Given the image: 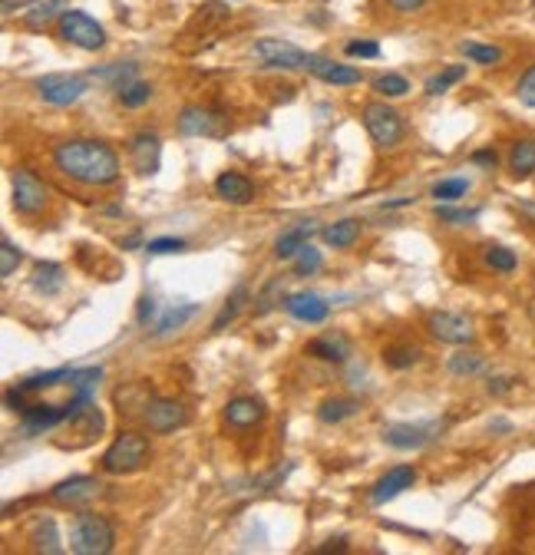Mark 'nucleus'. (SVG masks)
<instances>
[{
  "mask_svg": "<svg viewBox=\"0 0 535 555\" xmlns=\"http://www.w3.org/2000/svg\"><path fill=\"white\" fill-rule=\"evenodd\" d=\"M57 169L73 182L113 185L119 179V156L100 139H67L53 149Z\"/></svg>",
  "mask_w": 535,
  "mask_h": 555,
  "instance_id": "nucleus-1",
  "label": "nucleus"
},
{
  "mask_svg": "<svg viewBox=\"0 0 535 555\" xmlns=\"http://www.w3.org/2000/svg\"><path fill=\"white\" fill-rule=\"evenodd\" d=\"M116 545V529L113 522L96 516V512H80L70 526V552L76 555H106Z\"/></svg>",
  "mask_w": 535,
  "mask_h": 555,
  "instance_id": "nucleus-2",
  "label": "nucleus"
},
{
  "mask_svg": "<svg viewBox=\"0 0 535 555\" xmlns=\"http://www.w3.org/2000/svg\"><path fill=\"white\" fill-rule=\"evenodd\" d=\"M146 460H149V439L142 437V433L123 430V433L109 443V450L103 453V470L109 476H126V473L142 470Z\"/></svg>",
  "mask_w": 535,
  "mask_h": 555,
  "instance_id": "nucleus-3",
  "label": "nucleus"
},
{
  "mask_svg": "<svg viewBox=\"0 0 535 555\" xmlns=\"http://www.w3.org/2000/svg\"><path fill=\"white\" fill-rule=\"evenodd\" d=\"M106 420H103V410L93 404V400H80V397H73L70 404H67V433L76 437L70 443L73 450H80L86 443H93L100 433H103Z\"/></svg>",
  "mask_w": 535,
  "mask_h": 555,
  "instance_id": "nucleus-4",
  "label": "nucleus"
},
{
  "mask_svg": "<svg viewBox=\"0 0 535 555\" xmlns=\"http://www.w3.org/2000/svg\"><path fill=\"white\" fill-rule=\"evenodd\" d=\"M363 126H367L371 139L380 146V149H394L396 142L403 139V133H407V126H403V116L387 103H367L363 106Z\"/></svg>",
  "mask_w": 535,
  "mask_h": 555,
  "instance_id": "nucleus-5",
  "label": "nucleus"
},
{
  "mask_svg": "<svg viewBox=\"0 0 535 555\" xmlns=\"http://www.w3.org/2000/svg\"><path fill=\"white\" fill-rule=\"evenodd\" d=\"M57 30H60V40L80 46V50H103L106 46V30L90 17V13H83V11L60 13Z\"/></svg>",
  "mask_w": 535,
  "mask_h": 555,
  "instance_id": "nucleus-6",
  "label": "nucleus"
},
{
  "mask_svg": "<svg viewBox=\"0 0 535 555\" xmlns=\"http://www.w3.org/2000/svg\"><path fill=\"white\" fill-rule=\"evenodd\" d=\"M252 57H255L265 69H307L311 53L301 50V46L288 44V40L265 36V40H255V46H252Z\"/></svg>",
  "mask_w": 535,
  "mask_h": 555,
  "instance_id": "nucleus-7",
  "label": "nucleus"
},
{
  "mask_svg": "<svg viewBox=\"0 0 535 555\" xmlns=\"http://www.w3.org/2000/svg\"><path fill=\"white\" fill-rule=\"evenodd\" d=\"M90 90V80L80 76V73H47L36 80V92L40 100L50 106H73L80 103L83 96Z\"/></svg>",
  "mask_w": 535,
  "mask_h": 555,
  "instance_id": "nucleus-8",
  "label": "nucleus"
},
{
  "mask_svg": "<svg viewBox=\"0 0 535 555\" xmlns=\"http://www.w3.org/2000/svg\"><path fill=\"white\" fill-rule=\"evenodd\" d=\"M228 126L225 113H219L215 106H186L179 113V133L182 136H221Z\"/></svg>",
  "mask_w": 535,
  "mask_h": 555,
  "instance_id": "nucleus-9",
  "label": "nucleus"
},
{
  "mask_svg": "<svg viewBox=\"0 0 535 555\" xmlns=\"http://www.w3.org/2000/svg\"><path fill=\"white\" fill-rule=\"evenodd\" d=\"M443 427L446 423H390L384 430V439L394 450H423L430 439L440 437Z\"/></svg>",
  "mask_w": 535,
  "mask_h": 555,
  "instance_id": "nucleus-10",
  "label": "nucleus"
},
{
  "mask_svg": "<svg viewBox=\"0 0 535 555\" xmlns=\"http://www.w3.org/2000/svg\"><path fill=\"white\" fill-rule=\"evenodd\" d=\"M47 205V185L30 169H13V208L20 215H36Z\"/></svg>",
  "mask_w": 535,
  "mask_h": 555,
  "instance_id": "nucleus-11",
  "label": "nucleus"
},
{
  "mask_svg": "<svg viewBox=\"0 0 535 555\" xmlns=\"http://www.w3.org/2000/svg\"><path fill=\"white\" fill-rule=\"evenodd\" d=\"M146 423H149L152 433H175L179 427H186V406L179 400H169V397H149L146 400Z\"/></svg>",
  "mask_w": 535,
  "mask_h": 555,
  "instance_id": "nucleus-12",
  "label": "nucleus"
},
{
  "mask_svg": "<svg viewBox=\"0 0 535 555\" xmlns=\"http://www.w3.org/2000/svg\"><path fill=\"white\" fill-rule=\"evenodd\" d=\"M430 334L436 337V341H443V344H456L463 347L473 341V321L466 318V314H456V311H433L430 314Z\"/></svg>",
  "mask_w": 535,
  "mask_h": 555,
  "instance_id": "nucleus-13",
  "label": "nucleus"
},
{
  "mask_svg": "<svg viewBox=\"0 0 535 555\" xmlns=\"http://www.w3.org/2000/svg\"><path fill=\"white\" fill-rule=\"evenodd\" d=\"M100 493H103L100 479H93V476H73V479H63V483L53 486V489H50V499H53L57 506L80 509V506H86V503H93Z\"/></svg>",
  "mask_w": 535,
  "mask_h": 555,
  "instance_id": "nucleus-14",
  "label": "nucleus"
},
{
  "mask_svg": "<svg viewBox=\"0 0 535 555\" xmlns=\"http://www.w3.org/2000/svg\"><path fill=\"white\" fill-rule=\"evenodd\" d=\"M417 483V470L413 466H394V470H387L371 489V506H387L390 499H396L403 489H413Z\"/></svg>",
  "mask_w": 535,
  "mask_h": 555,
  "instance_id": "nucleus-15",
  "label": "nucleus"
},
{
  "mask_svg": "<svg viewBox=\"0 0 535 555\" xmlns=\"http://www.w3.org/2000/svg\"><path fill=\"white\" fill-rule=\"evenodd\" d=\"M307 73L317 76V80L331 83V86H354V83H361V69L357 67H347V63L321 57V53H311V60H307Z\"/></svg>",
  "mask_w": 535,
  "mask_h": 555,
  "instance_id": "nucleus-16",
  "label": "nucleus"
},
{
  "mask_svg": "<svg viewBox=\"0 0 535 555\" xmlns=\"http://www.w3.org/2000/svg\"><path fill=\"white\" fill-rule=\"evenodd\" d=\"M284 311L291 314L294 321L321 324V321H327L331 304H327L321 294H315V291H294V294H288V298H284Z\"/></svg>",
  "mask_w": 535,
  "mask_h": 555,
  "instance_id": "nucleus-17",
  "label": "nucleus"
},
{
  "mask_svg": "<svg viewBox=\"0 0 535 555\" xmlns=\"http://www.w3.org/2000/svg\"><path fill=\"white\" fill-rule=\"evenodd\" d=\"M129 156H132L136 173L156 175L159 165H163V142H159L156 133H140V136H132V142H129Z\"/></svg>",
  "mask_w": 535,
  "mask_h": 555,
  "instance_id": "nucleus-18",
  "label": "nucleus"
},
{
  "mask_svg": "<svg viewBox=\"0 0 535 555\" xmlns=\"http://www.w3.org/2000/svg\"><path fill=\"white\" fill-rule=\"evenodd\" d=\"M67 423V406L53 404H34L20 410V427L24 433H47V430Z\"/></svg>",
  "mask_w": 535,
  "mask_h": 555,
  "instance_id": "nucleus-19",
  "label": "nucleus"
},
{
  "mask_svg": "<svg viewBox=\"0 0 535 555\" xmlns=\"http://www.w3.org/2000/svg\"><path fill=\"white\" fill-rule=\"evenodd\" d=\"M215 196L228 205H248V202H255V185L242 173H221L215 179Z\"/></svg>",
  "mask_w": 535,
  "mask_h": 555,
  "instance_id": "nucleus-20",
  "label": "nucleus"
},
{
  "mask_svg": "<svg viewBox=\"0 0 535 555\" xmlns=\"http://www.w3.org/2000/svg\"><path fill=\"white\" fill-rule=\"evenodd\" d=\"M261 416H265V404L258 397H235L225 404V423L235 430L255 427V423H261Z\"/></svg>",
  "mask_w": 535,
  "mask_h": 555,
  "instance_id": "nucleus-21",
  "label": "nucleus"
},
{
  "mask_svg": "<svg viewBox=\"0 0 535 555\" xmlns=\"http://www.w3.org/2000/svg\"><path fill=\"white\" fill-rule=\"evenodd\" d=\"M307 354L317 360H327V364H347L350 341L344 334H338V331H331V334L315 337V341L307 344Z\"/></svg>",
  "mask_w": 535,
  "mask_h": 555,
  "instance_id": "nucleus-22",
  "label": "nucleus"
},
{
  "mask_svg": "<svg viewBox=\"0 0 535 555\" xmlns=\"http://www.w3.org/2000/svg\"><path fill=\"white\" fill-rule=\"evenodd\" d=\"M30 285H34V291H40L44 298H53V294H60L63 285H67V271H63L57 261H36L34 275H30Z\"/></svg>",
  "mask_w": 535,
  "mask_h": 555,
  "instance_id": "nucleus-23",
  "label": "nucleus"
},
{
  "mask_svg": "<svg viewBox=\"0 0 535 555\" xmlns=\"http://www.w3.org/2000/svg\"><path fill=\"white\" fill-rule=\"evenodd\" d=\"M315 231H317L315 221H298L294 229L281 231L278 235V242H275V254H278V258H294L304 245L311 242V235H315Z\"/></svg>",
  "mask_w": 535,
  "mask_h": 555,
  "instance_id": "nucleus-24",
  "label": "nucleus"
},
{
  "mask_svg": "<svg viewBox=\"0 0 535 555\" xmlns=\"http://www.w3.org/2000/svg\"><path fill=\"white\" fill-rule=\"evenodd\" d=\"M90 80L103 83L109 90H123L129 83L136 80V63H106V67H96L90 69Z\"/></svg>",
  "mask_w": 535,
  "mask_h": 555,
  "instance_id": "nucleus-25",
  "label": "nucleus"
},
{
  "mask_svg": "<svg viewBox=\"0 0 535 555\" xmlns=\"http://www.w3.org/2000/svg\"><path fill=\"white\" fill-rule=\"evenodd\" d=\"M30 543H34V552H47V555L63 552V545H60L57 522L50 519V516H44V519L34 522V529H30Z\"/></svg>",
  "mask_w": 535,
  "mask_h": 555,
  "instance_id": "nucleus-26",
  "label": "nucleus"
},
{
  "mask_svg": "<svg viewBox=\"0 0 535 555\" xmlns=\"http://www.w3.org/2000/svg\"><path fill=\"white\" fill-rule=\"evenodd\" d=\"M509 169L515 179H529L535 173V139H519L509 152Z\"/></svg>",
  "mask_w": 535,
  "mask_h": 555,
  "instance_id": "nucleus-27",
  "label": "nucleus"
},
{
  "mask_svg": "<svg viewBox=\"0 0 535 555\" xmlns=\"http://www.w3.org/2000/svg\"><path fill=\"white\" fill-rule=\"evenodd\" d=\"M198 314V304H179V308H169V311L156 321V327H152V334L156 337H165L172 334V331H179V327H186L192 318Z\"/></svg>",
  "mask_w": 535,
  "mask_h": 555,
  "instance_id": "nucleus-28",
  "label": "nucleus"
},
{
  "mask_svg": "<svg viewBox=\"0 0 535 555\" xmlns=\"http://www.w3.org/2000/svg\"><path fill=\"white\" fill-rule=\"evenodd\" d=\"M357 410H361V404L354 397H334V400H324V404L317 406V420L321 423H344Z\"/></svg>",
  "mask_w": 535,
  "mask_h": 555,
  "instance_id": "nucleus-29",
  "label": "nucleus"
},
{
  "mask_svg": "<svg viewBox=\"0 0 535 555\" xmlns=\"http://www.w3.org/2000/svg\"><path fill=\"white\" fill-rule=\"evenodd\" d=\"M321 235H324V242L334 245V248H350V245L361 238V221L340 219V221H334V225H327Z\"/></svg>",
  "mask_w": 535,
  "mask_h": 555,
  "instance_id": "nucleus-30",
  "label": "nucleus"
},
{
  "mask_svg": "<svg viewBox=\"0 0 535 555\" xmlns=\"http://www.w3.org/2000/svg\"><path fill=\"white\" fill-rule=\"evenodd\" d=\"M446 367H450L453 377H476L486 367V358L479 350H456L453 358L446 360Z\"/></svg>",
  "mask_w": 535,
  "mask_h": 555,
  "instance_id": "nucleus-31",
  "label": "nucleus"
},
{
  "mask_svg": "<svg viewBox=\"0 0 535 555\" xmlns=\"http://www.w3.org/2000/svg\"><path fill=\"white\" fill-rule=\"evenodd\" d=\"M248 301V285H238V288L232 291V298L221 304V311L215 314V321H212V334H219V331H225V324H232L235 318H238V311H242V304Z\"/></svg>",
  "mask_w": 535,
  "mask_h": 555,
  "instance_id": "nucleus-32",
  "label": "nucleus"
},
{
  "mask_svg": "<svg viewBox=\"0 0 535 555\" xmlns=\"http://www.w3.org/2000/svg\"><path fill=\"white\" fill-rule=\"evenodd\" d=\"M100 381H103V367H83V370H73L67 383L73 387V397H80V400H93L96 383Z\"/></svg>",
  "mask_w": 535,
  "mask_h": 555,
  "instance_id": "nucleus-33",
  "label": "nucleus"
},
{
  "mask_svg": "<svg viewBox=\"0 0 535 555\" xmlns=\"http://www.w3.org/2000/svg\"><path fill=\"white\" fill-rule=\"evenodd\" d=\"M70 7H67V0H47V4H34L30 11L24 13V23L30 27V30H40V27H47L57 13H67Z\"/></svg>",
  "mask_w": 535,
  "mask_h": 555,
  "instance_id": "nucleus-34",
  "label": "nucleus"
},
{
  "mask_svg": "<svg viewBox=\"0 0 535 555\" xmlns=\"http://www.w3.org/2000/svg\"><path fill=\"white\" fill-rule=\"evenodd\" d=\"M459 53H463L466 60H473V63H479V67H496L502 60V50L492 44H476V40H466V44H459Z\"/></svg>",
  "mask_w": 535,
  "mask_h": 555,
  "instance_id": "nucleus-35",
  "label": "nucleus"
},
{
  "mask_svg": "<svg viewBox=\"0 0 535 555\" xmlns=\"http://www.w3.org/2000/svg\"><path fill=\"white\" fill-rule=\"evenodd\" d=\"M73 367H57V370H47V374H34V377H27V381H20L17 387L27 393L34 390H44V387H57L60 381H70Z\"/></svg>",
  "mask_w": 535,
  "mask_h": 555,
  "instance_id": "nucleus-36",
  "label": "nucleus"
},
{
  "mask_svg": "<svg viewBox=\"0 0 535 555\" xmlns=\"http://www.w3.org/2000/svg\"><path fill=\"white\" fill-rule=\"evenodd\" d=\"M116 96L126 109H140V106H146L152 100V86L149 83H142V80H132L129 86H123Z\"/></svg>",
  "mask_w": 535,
  "mask_h": 555,
  "instance_id": "nucleus-37",
  "label": "nucleus"
},
{
  "mask_svg": "<svg viewBox=\"0 0 535 555\" xmlns=\"http://www.w3.org/2000/svg\"><path fill=\"white\" fill-rule=\"evenodd\" d=\"M463 76H466V67L453 63V67L440 69L436 76H430V80H427V92H430V96H440V92H446L450 86H456V83L463 80Z\"/></svg>",
  "mask_w": 535,
  "mask_h": 555,
  "instance_id": "nucleus-38",
  "label": "nucleus"
},
{
  "mask_svg": "<svg viewBox=\"0 0 535 555\" xmlns=\"http://www.w3.org/2000/svg\"><path fill=\"white\" fill-rule=\"evenodd\" d=\"M384 360H387V367L407 370V367H413V364L419 360V347H410V344H403V347H387V350H384Z\"/></svg>",
  "mask_w": 535,
  "mask_h": 555,
  "instance_id": "nucleus-39",
  "label": "nucleus"
},
{
  "mask_svg": "<svg viewBox=\"0 0 535 555\" xmlns=\"http://www.w3.org/2000/svg\"><path fill=\"white\" fill-rule=\"evenodd\" d=\"M469 192V179H440L433 185V198L440 202H459Z\"/></svg>",
  "mask_w": 535,
  "mask_h": 555,
  "instance_id": "nucleus-40",
  "label": "nucleus"
},
{
  "mask_svg": "<svg viewBox=\"0 0 535 555\" xmlns=\"http://www.w3.org/2000/svg\"><path fill=\"white\" fill-rule=\"evenodd\" d=\"M436 219L446 221V225H469V221L479 219V208H453L450 202H440L436 205Z\"/></svg>",
  "mask_w": 535,
  "mask_h": 555,
  "instance_id": "nucleus-41",
  "label": "nucleus"
},
{
  "mask_svg": "<svg viewBox=\"0 0 535 555\" xmlns=\"http://www.w3.org/2000/svg\"><path fill=\"white\" fill-rule=\"evenodd\" d=\"M486 265L492 268V271H515V265H519V258H515V252H509V248H502V245H489L486 248Z\"/></svg>",
  "mask_w": 535,
  "mask_h": 555,
  "instance_id": "nucleus-42",
  "label": "nucleus"
},
{
  "mask_svg": "<svg viewBox=\"0 0 535 555\" xmlns=\"http://www.w3.org/2000/svg\"><path fill=\"white\" fill-rule=\"evenodd\" d=\"M373 92H380V96H407L410 92V83L400 76V73H384V76H377L373 80Z\"/></svg>",
  "mask_w": 535,
  "mask_h": 555,
  "instance_id": "nucleus-43",
  "label": "nucleus"
},
{
  "mask_svg": "<svg viewBox=\"0 0 535 555\" xmlns=\"http://www.w3.org/2000/svg\"><path fill=\"white\" fill-rule=\"evenodd\" d=\"M20 261H24V252H20L11 238H4V242H0V278H11Z\"/></svg>",
  "mask_w": 535,
  "mask_h": 555,
  "instance_id": "nucleus-44",
  "label": "nucleus"
},
{
  "mask_svg": "<svg viewBox=\"0 0 535 555\" xmlns=\"http://www.w3.org/2000/svg\"><path fill=\"white\" fill-rule=\"evenodd\" d=\"M317 268H321V252H317L315 245H304L301 252L294 254V271H298L301 278L304 275L311 278L317 271Z\"/></svg>",
  "mask_w": 535,
  "mask_h": 555,
  "instance_id": "nucleus-45",
  "label": "nucleus"
},
{
  "mask_svg": "<svg viewBox=\"0 0 535 555\" xmlns=\"http://www.w3.org/2000/svg\"><path fill=\"white\" fill-rule=\"evenodd\" d=\"M515 96H519V103L535 109V63L523 73V80L515 86Z\"/></svg>",
  "mask_w": 535,
  "mask_h": 555,
  "instance_id": "nucleus-46",
  "label": "nucleus"
},
{
  "mask_svg": "<svg viewBox=\"0 0 535 555\" xmlns=\"http://www.w3.org/2000/svg\"><path fill=\"white\" fill-rule=\"evenodd\" d=\"M344 53H347V57H361V60H377L380 57V46L373 44V40H347V44H344Z\"/></svg>",
  "mask_w": 535,
  "mask_h": 555,
  "instance_id": "nucleus-47",
  "label": "nucleus"
},
{
  "mask_svg": "<svg viewBox=\"0 0 535 555\" xmlns=\"http://www.w3.org/2000/svg\"><path fill=\"white\" fill-rule=\"evenodd\" d=\"M182 248H186V242H182V238H172V235L152 238V242L146 245V252L149 254H172V252H182Z\"/></svg>",
  "mask_w": 535,
  "mask_h": 555,
  "instance_id": "nucleus-48",
  "label": "nucleus"
},
{
  "mask_svg": "<svg viewBox=\"0 0 535 555\" xmlns=\"http://www.w3.org/2000/svg\"><path fill=\"white\" fill-rule=\"evenodd\" d=\"M278 291H281V281H278V278H275V281H268V288L261 291V294H258V308H255V311L258 314H268V311H271V308H275V294H278Z\"/></svg>",
  "mask_w": 535,
  "mask_h": 555,
  "instance_id": "nucleus-49",
  "label": "nucleus"
},
{
  "mask_svg": "<svg viewBox=\"0 0 535 555\" xmlns=\"http://www.w3.org/2000/svg\"><path fill=\"white\" fill-rule=\"evenodd\" d=\"M156 314H159V308H156V301L152 298H140V314H136V321L146 327L149 321H156Z\"/></svg>",
  "mask_w": 535,
  "mask_h": 555,
  "instance_id": "nucleus-50",
  "label": "nucleus"
},
{
  "mask_svg": "<svg viewBox=\"0 0 535 555\" xmlns=\"http://www.w3.org/2000/svg\"><path fill=\"white\" fill-rule=\"evenodd\" d=\"M473 165H483V169H496L499 165V156L492 149H479V152H473Z\"/></svg>",
  "mask_w": 535,
  "mask_h": 555,
  "instance_id": "nucleus-51",
  "label": "nucleus"
},
{
  "mask_svg": "<svg viewBox=\"0 0 535 555\" xmlns=\"http://www.w3.org/2000/svg\"><path fill=\"white\" fill-rule=\"evenodd\" d=\"M512 377H492V381H489V393H492V397H502V393H509L512 390Z\"/></svg>",
  "mask_w": 535,
  "mask_h": 555,
  "instance_id": "nucleus-52",
  "label": "nucleus"
},
{
  "mask_svg": "<svg viewBox=\"0 0 535 555\" xmlns=\"http://www.w3.org/2000/svg\"><path fill=\"white\" fill-rule=\"evenodd\" d=\"M427 0H390V7H394L396 13H413V11H419Z\"/></svg>",
  "mask_w": 535,
  "mask_h": 555,
  "instance_id": "nucleus-53",
  "label": "nucleus"
},
{
  "mask_svg": "<svg viewBox=\"0 0 535 555\" xmlns=\"http://www.w3.org/2000/svg\"><path fill=\"white\" fill-rule=\"evenodd\" d=\"M489 430H492V433H509L512 423H509V420H492V423H489Z\"/></svg>",
  "mask_w": 535,
  "mask_h": 555,
  "instance_id": "nucleus-54",
  "label": "nucleus"
},
{
  "mask_svg": "<svg viewBox=\"0 0 535 555\" xmlns=\"http://www.w3.org/2000/svg\"><path fill=\"white\" fill-rule=\"evenodd\" d=\"M413 198H394V202H384V208H403V205H410Z\"/></svg>",
  "mask_w": 535,
  "mask_h": 555,
  "instance_id": "nucleus-55",
  "label": "nucleus"
}]
</instances>
